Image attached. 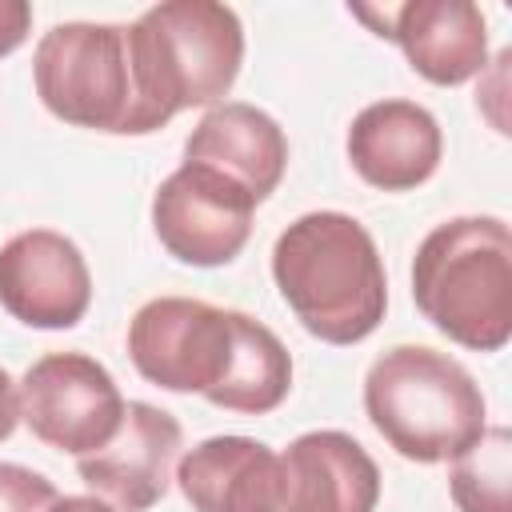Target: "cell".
Segmentation results:
<instances>
[{
	"instance_id": "obj_1",
	"label": "cell",
	"mask_w": 512,
	"mask_h": 512,
	"mask_svg": "<svg viewBox=\"0 0 512 512\" xmlns=\"http://www.w3.org/2000/svg\"><path fill=\"white\" fill-rule=\"evenodd\" d=\"M272 276L292 316L324 344L368 340L388 308V276L372 232L348 212H304L272 248Z\"/></svg>"
},
{
	"instance_id": "obj_2",
	"label": "cell",
	"mask_w": 512,
	"mask_h": 512,
	"mask_svg": "<svg viewBox=\"0 0 512 512\" xmlns=\"http://www.w3.org/2000/svg\"><path fill=\"white\" fill-rule=\"evenodd\" d=\"M140 136L184 108H216L244 64V24L216 0H164L128 24Z\"/></svg>"
},
{
	"instance_id": "obj_3",
	"label": "cell",
	"mask_w": 512,
	"mask_h": 512,
	"mask_svg": "<svg viewBox=\"0 0 512 512\" xmlns=\"http://www.w3.org/2000/svg\"><path fill=\"white\" fill-rule=\"evenodd\" d=\"M412 300L452 344L500 352L512 340V232L500 216L436 224L412 260Z\"/></svg>"
},
{
	"instance_id": "obj_4",
	"label": "cell",
	"mask_w": 512,
	"mask_h": 512,
	"mask_svg": "<svg viewBox=\"0 0 512 512\" xmlns=\"http://www.w3.org/2000/svg\"><path fill=\"white\" fill-rule=\"evenodd\" d=\"M364 412L412 464H444L480 440L488 404L472 372L428 344H396L364 376Z\"/></svg>"
},
{
	"instance_id": "obj_5",
	"label": "cell",
	"mask_w": 512,
	"mask_h": 512,
	"mask_svg": "<svg viewBox=\"0 0 512 512\" xmlns=\"http://www.w3.org/2000/svg\"><path fill=\"white\" fill-rule=\"evenodd\" d=\"M40 104L76 128L140 136V100L124 24L68 20L40 36L32 56Z\"/></svg>"
},
{
	"instance_id": "obj_6",
	"label": "cell",
	"mask_w": 512,
	"mask_h": 512,
	"mask_svg": "<svg viewBox=\"0 0 512 512\" xmlns=\"http://www.w3.org/2000/svg\"><path fill=\"white\" fill-rule=\"evenodd\" d=\"M236 352V308L192 296H156L128 320V356L136 372L168 392H200L224 384Z\"/></svg>"
},
{
	"instance_id": "obj_7",
	"label": "cell",
	"mask_w": 512,
	"mask_h": 512,
	"mask_svg": "<svg viewBox=\"0 0 512 512\" xmlns=\"http://www.w3.org/2000/svg\"><path fill=\"white\" fill-rule=\"evenodd\" d=\"M16 388L28 432L76 460L104 448L124 420V396L112 372L88 352H48Z\"/></svg>"
},
{
	"instance_id": "obj_8",
	"label": "cell",
	"mask_w": 512,
	"mask_h": 512,
	"mask_svg": "<svg viewBox=\"0 0 512 512\" xmlns=\"http://www.w3.org/2000/svg\"><path fill=\"white\" fill-rule=\"evenodd\" d=\"M256 200L228 176L184 160L152 196V228L168 256L192 268L236 260L252 236Z\"/></svg>"
},
{
	"instance_id": "obj_9",
	"label": "cell",
	"mask_w": 512,
	"mask_h": 512,
	"mask_svg": "<svg viewBox=\"0 0 512 512\" xmlns=\"http://www.w3.org/2000/svg\"><path fill=\"white\" fill-rule=\"evenodd\" d=\"M92 304V272L76 240L52 228H28L0 244V308L44 332L84 320Z\"/></svg>"
},
{
	"instance_id": "obj_10",
	"label": "cell",
	"mask_w": 512,
	"mask_h": 512,
	"mask_svg": "<svg viewBox=\"0 0 512 512\" xmlns=\"http://www.w3.org/2000/svg\"><path fill=\"white\" fill-rule=\"evenodd\" d=\"M180 444L184 432L172 412L144 400H128L116 436L104 448L80 456L76 472L116 512H148L172 484Z\"/></svg>"
},
{
	"instance_id": "obj_11",
	"label": "cell",
	"mask_w": 512,
	"mask_h": 512,
	"mask_svg": "<svg viewBox=\"0 0 512 512\" xmlns=\"http://www.w3.org/2000/svg\"><path fill=\"white\" fill-rule=\"evenodd\" d=\"M376 504L380 468L348 432L316 428L280 452L276 512H376Z\"/></svg>"
},
{
	"instance_id": "obj_12",
	"label": "cell",
	"mask_w": 512,
	"mask_h": 512,
	"mask_svg": "<svg viewBox=\"0 0 512 512\" xmlns=\"http://www.w3.org/2000/svg\"><path fill=\"white\" fill-rule=\"evenodd\" d=\"M444 132L416 100H376L348 128V160L356 176L380 192H412L440 168Z\"/></svg>"
},
{
	"instance_id": "obj_13",
	"label": "cell",
	"mask_w": 512,
	"mask_h": 512,
	"mask_svg": "<svg viewBox=\"0 0 512 512\" xmlns=\"http://www.w3.org/2000/svg\"><path fill=\"white\" fill-rule=\"evenodd\" d=\"M184 160L228 176L260 204L284 180L288 136L264 108L244 104V100H224V104L208 108L200 116V124L188 132Z\"/></svg>"
},
{
	"instance_id": "obj_14",
	"label": "cell",
	"mask_w": 512,
	"mask_h": 512,
	"mask_svg": "<svg viewBox=\"0 0 512 512\" xmlns=\"http://www.w3.org/2000/svg\"><path fill=\"white\" fill-rule=\"evenodd\" d=\"M388 40L440 88L464 84L488 68V20L472 0H408L388 8Z\"/></svg>"
},
{
	"instance_id": "obj_15",
	"label": "cell",
	"mask_w": 512,
	"mask_h": 512,
	"mask_svg": "<svg viewBox=\"0 0 512 512\" xmlns=\"http://www.w3.org/2000/svg\"><path fill=\"white\" fill-rule=\"evenodd\" d=\"M176 484L196 512H276L280 452L252 436H208L176 460Z\"/></svg>"
},
{
	"instance_id": "obj_16",
	"label": "cell",
	"mask_w": 512,
	"mask_h": 512,
	"mask_svg": "<svg viewBox=\"0 0 512 512\" xmlns=\"http://www.w3.org/2000/svg\"><path fill=\"white\" fill-rule=\"evenodd\" d=\"M288 388H292V356H288L284 340L268 324L252 320L248 312H236L232 368L208 400L216 408H228V412L264 416V412L284 404Z\"/></svg>"
},
{
	"instance_id": "obj_17",
	"label": "cell",
	"mask_w": 512,
	"mask_h": 512,
	"mask_svg": "<svg viewBox=\"0 0 512 512\" xmlns=\"http://www.w3.org/2000/svg\"><path fill=\"white\" fill-rule=\"evenodd\" d=\"M448 492L460 512H512V432L492 424L452 460Z\"/></svg>"
},
{
	"instance_id": "obj_18",
	"label": "cell",
	"mask_w": 512,
	"mask_h": 512,
	"mask_svg": "<svg viewBox=\"0 0 512 512\" xmlns=\"http://www.w3.org/2000/svg\"><path fill=\"white\" fill-rule=\"evenodd\" d=\"M56 484L24 464L0 460V512H48Z\"/></svg>"
},
{
	"instance_id": "obj_19",
	"label": "cell",
	"mask_w": 512,
	"mask_h": 512,
	"mask_svg": "<svg viewBox=\"0 0 512 512\" xmlns=\"http://www.w3.org/2000/svg\"><path fill=\"white\" fill-rule=\"evenodd\" d=\"M32 32V8L24 0H0V56H12Z\"/></svg>"
},
{
	"instance_id": "obj_20",
	"label": "cell",
	"mask_w": 512,
	"mask_h": 512,
	"mask_svg": "<svg viewBox=\"0 0 512 512\" xmlns=\"http://www.w3.org/2000/svg\"><path fill=\"white\" fill-rule=\"evenodd\" d=\"M16 424H20V388H16V380L0 368V444L16 432Z\"/></svg>"
},
{
	"instance_id": "obj_21",
	"label": "cell",
	"mask_w": 512,
	"mask_h": 512,
	"mask_svg": "<svg viewBox=\"0 0 512 512\" xmlns=\"http://www.w3.org/2000/svg\"><path fill=\"white\" fill-rule=\"evenodd\" d=\"M48 512H116V508L100 496H56L48 504Z\"/></svg>"
}]
</instances>
